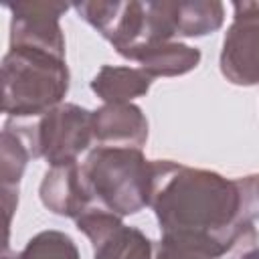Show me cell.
<instances>
[{
	"mask_svg": "<svg viewBox=\"0 0 259 259\" xmlns=\"http://www.w3.org/2000/svg\"><path fill=\"white\" fill-rule=\"evenodd\" d=\"M150 206L160 225V239L210 259H241L259 241L253 174L227 178L214 170L154 160Z\"/></svg>",
	"mask_w": 259,
	"mask_h": 259,
	"instance_id": "obj_1",
	"label": "cell"
},
{
	"mask_svg": "<svg viewBox=\"0 0 259 259\" xmlns=\"http://www.w3.org/2000/svg\"><path fill=\"white\" fill-rule=\"evenodd\" d=\"M67 61L36 49H8L2 59V111L8 119H38L65 103Z\"/></svg>",
	"mask_w": 259,
	"mask_h": 259,
	"instance_id": "obj_2",
	"label": "cell"
},
{
	"mask_svg": "<svg viewBox=\"0 0 259 259\" xmlns=\"http://www.w3.org/2000/svg\"><path fill=\"white\" fill-rule=\"evenodd\" d=\"M81 174L93 202L105 210L130 217L150 206L154 160H148L140 148L95 146L81 162Z\"/></svg>",
	"mask_w": 259,
	"mask_h": 259,
	"instance_id": "obj_3",
	"label": "cell"
},
{
	"mask_svg": "<svg viewBox=\"0 0 259 259\" xmlns=\"http://www.w3.org/2000/svg\"><path fill=\"white\" fill-rule=\"evenodd\" d=\"M22 132L32 158H42L49 166L79 162L93 140V111L77 103H61L38 119H14Z\"/></svg>",
	"mask_w": 259,
	"mask_h": 259,
	"instance_id": "obj_4",
	"label": "cell"
},
{
	"mask_svg": "<svg viewBox=\"0 0 259 259\" xmlns=\"http://www.w3.org/2000/svg\"><path fill=\"white\" fill-rule=\"evenodd\" d=\"M233 22L223 36L219 67L239 87L259 85V2H233Z\"/></svg>",
	"mask_w": 259,
	"mask_h": 259,
	"instance_id": "obj_5",
	"label": "cell"
},
{
	"mask_svg": "<svg viewBox=\"0 0 259 259\" xmlns=\"http://www.w3.org/2000/svg\"><path fill=\"white\" fill-rule=\"evenodd\" d=\"M69 8L71 6L65 2L47 0H24L8 4V49H36L65 59V34L59 20Z\"/></svg>",
	"mask_w": 259,
	"mask_h": 259,
	"instance_id": "obj_6",
	"label": "cell"
},
{
	"mask_svg": "<svg viewBox=\"0 0 259 259\" xmlns=\"http://www.w3.org/2000/svg\"><path fill=\"white\" fill-rule=\"evenodd\" d=\"M75 227L91 241L93 259H152L154 243L138 229L123 225L121 217L93 204Z\"/></svg>",
	"mask_w": 259,
	"mask_h": 259,
	"instance_id": "obj_7",
	"label": "cell"
},
{
	"mask_svg": "<svg viewBox=\"0 0 259 259\" xmlns=\"http://www.w3.org/2000/svg\"><path fill=\"white\" fill-rule=\"evenodd\" d=\"M75 12L81 20L91 24L117 55L125 49L144 42L146 36V2L138 0H93V2H77L73 4Z\"/></svg>",
	"mask_w": 259,
	"mask_h": 259,
	"instance_id": "obj_8",
	"label": "cell"
},
{
	"mask_svg": "<svg viewBox=\"0 0 259 259\" xmlns=\"http://www.w3.org/2000/svg\"><path fill=\"white\" fill-rule=\"evenodd\" d=\"M148 8L162 40L206 36L225 22V6L219 0H162L148 2Z\"/></svg>",
	"mask_w": 259,
	"mask_h": 259,
	"instance_id": "obj_9",
	"label": "cell"
},
{
	"mask_svg": "<svg viewBox=\"0 0 259 259\" xmlns=\"http://www.w3.org/2000/svg\"><path fill=\"white\" fill-rule=\"evenodd\" d=\"M38 196L47 210L73 221L95 204L83 180L79 162L51 166L40 180Z\"/></svg>",
	"mask_w": 259,
	"mask_h": 259,
	"instance_id": "obj_10",
	"label": "cell"
},
{
	"mask_svg": "<svg viewBox=\"0 0 259 259\" xmlns=\"http://www.w3.org/2000/svg\"><path fill=\"white\" fill-rule=\"evenodd\" d=\"M97 146L140 148L148 142V119L136 103H103L93 111Z\"/></svg>",
	"mask_w": 259,
	"mask_h": 259,
	"instance_id": "obj_11",
	"label": "cell"
},
{
	"mask_svg": "<svg viewBox=\"0 0 259 259\" xmlns=\"http://www.w3.org/2000/svg\"><path fill=\"white\" fill-rule=\"evenodd\" d=\"M123 59L140 63V69L148 77H180L194 71L202 59L200 49L184 45L180 40L140 45L119 53Z\"/></svg>",
	"mask_w": 259,
	"mask_h": 259,
	"instance_id": "obj_12",
	"label": "cell"
},
{
	"mask_svg": "<svg viewBox=\"0 0 259 259\" xmlns=\"http://www.w3.org/2000/svg\"><path fill=\"white\" fill-rule=\"evenodd\" d=\"M150 87L152 77L140 67L127 65H103L91 79V91L103 103H132V99L146 95Z\"/></svg>",
	"mask_w": 259,
	"mask_h": 259,
	"instance_id": "obj_13",
	"label": "cell"
},
{
	"mask_svg": "<svg viewBox=\"0 0 259 259\" xmlns=\"http://www.w3.org/2000/svg\"><path fill=\"white\" fill-rule=\"evenodd\" d=\"M32 158L30 148L18 130L14 119H6L0 138V178H2V192L18 194V184L24 174L28 160Z\"/></svg>",
	"mask_w": 259,
	"mask_h": 259,
	"instance_id": "obj_14",
	"label": "cell"
},
{
	"mask_svg": "<svg viewBox=\"0 0 259 259\" xmlns=\"http://www.w3.org/2000/svg\"><path fill=\"white\" fill-rule=\"evenodd\" d=\"M2 259H81V255L75 241L67 233L47 229L30 237L22 251L8 253L6 249Z\"/></svg>",
	"mask_w": 259,
	"mask_h": 259,
	"instance_id": "obj_15",
	"label": "cell"
},
{
	"mask_svg": "<svg viewBox=\"0 0 259 259\" xmlns=\"http://www.w3.org/2000/svg\"><path fill=\"white\" fill-rule=\"evenodd\" d=\"M152 259H210V257H206L194 249H188V247L160 239L158 243H154V257Z\"/></svg>",
	"mask_w": 259,
	"mask_h": 259,
	"instance_id": "obj_16",
	"label": "cell"
},
{
	"mask_svg": "<svg viewBox=\"0 0 259 259\" xmlns=\"http://www.w3.org/2000/svg\"><path fill=\"white\" fill-rule=\"evenodd\" d=\"M241 259H259V247H255V249L247 251L245 255H241Z\"/></svg>",
	"mask_w": 259,
	"mask_h": 259,
	"instance_id": "obj_17",
	"label": "cell"
},
{
	"mask_svg": "<svg viewBox=\"0 0 259 259\" xmlns=\"http://www.w3.org/2000/svg\"><path fill=\"white\" fill-rule=\"evenodd\" d=\"M253 190H255V196L259 202V174H253Z\"/></svg>",
	"mask_w": 259,
	"mask_h": 259,
	"instance_id": "obj_18",
	"label": "cell"
}]
</instances>
